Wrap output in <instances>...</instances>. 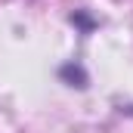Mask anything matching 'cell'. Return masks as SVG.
Segmentation results:
<instances>
[{"mask_svg":"<svg viewBox=\"0 0 133 133\" xmlns=\"http://www.w3.org/2000/svg\"><path fill=\"white\" fill-rule=\"evenodd\" d=\"M59 77H62V81H68L71 87H81V90L87 87V74H84V68H81V65H74V62L59 68Z\"/></svg>","mask_w":133,"mask_h":133,"instance_id":"cell-1","label":"cell"},{"mask_svg":"<svg viewBox=\"0 0 133 133\" xmlns=\"http://www.w3.org/2000/svg\"><path fill=\"white\" fill-rule=\"evenodd\" d=\"M71 22H74V25H81V31H90V28H96V22H93V19L84 12V9H81V12H74V16H71Z\"/></svg>","mask_w":133,"mask_h":133,"instance_id":"cell-2","label":"cell"}]
</instances>
